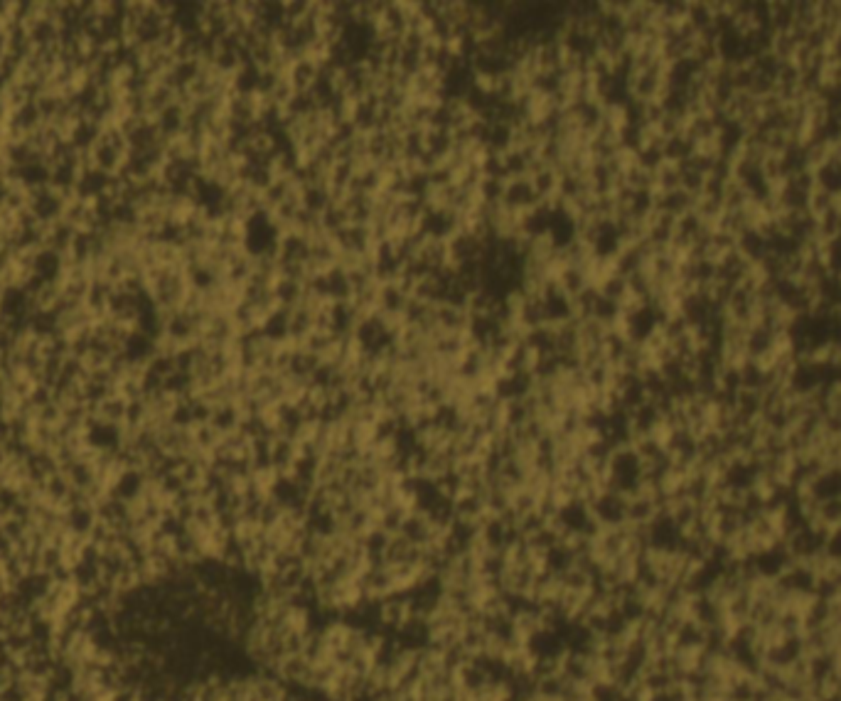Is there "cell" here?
<instances>
[{
    "label": "cell",
    "instance_id": "5b68a950",
    "mask_svg": "<svg viewBox=\"0 0 841 701\" xmlns=\"http://www.w3.org/2000/svg\"><path fill=\"white\" fill-rule=\"evenodd\" d=\"M785 183H790L792 187H795V190L805 192V195H810V192H814V190L819 187V185H817V173H814V170H810V168L797 170V173L792 175L790 180H785Z\"/></svg>",
    "mask_w": 841,
    "mask_h": 701
},
{
    "label": "cell",
    "instance_id": "3957f363",
    "mask_svg": "<svg viewBox=\"0 0 841 701\" xmlns=\"http://www.w3.org/2000/svg\"><path fill=\"white\" fill-rule=\"evenodd\" d=\"M837 207V195H832L829 190H824V187H817L814 192H810V197H807V212L812 214L814 219L824 217L829 210H834Z\"/></svg>",
    "mask_w": 841,
    "mask_h": 701
},
{
    "label": "cell",
    "instance_id": "277c9868",
    "mask_svg": "<svg viewBox=\"0 0 841 701\" xmlns=\"http://www.w3.org/2000/svg\"><path fill=\"white\" fill-rule=\"evenodd\" d=\"M704 187H706V175L682 165V190L691 197H701L704 195Z\"/></svg>",
    "mask_w": 841,
    "mask_h": 701
},
{
    "label": "cell",
    "instance_id": "6da1fadb",
    "mask_svg": "<svg viewBox=\"0 0 841 701\" xmlns=\"http://www.w3.org/2000/svg\"><path fill=\"white\" fill-rule=\"evenodd\" d=\"M751 192L746 190L738 180H728L723 187V210L726 212H741L751 205Z\"/></svg>",
    "mask_w": 841,
    "mask_h": 701
},
{
    "label": "cell",
    "instance_id": "7a4b0ae2",
    "mask_svg": "<svg viewBox=\"0 0 841 701\" xmlns=\"http://www.w3.org/2000/svg\"><path fill=\"white\" fill-rule=\"evenodd\" d=\"M797 50H800V40H797L795 35H792L790 30L787 32H775L773 35V45H770V52H773L775 57H778L780 62H792L797 55Z\"/></svg>",
    "mask_w": 841,
    "mask_h": 701
}]
</instances>
